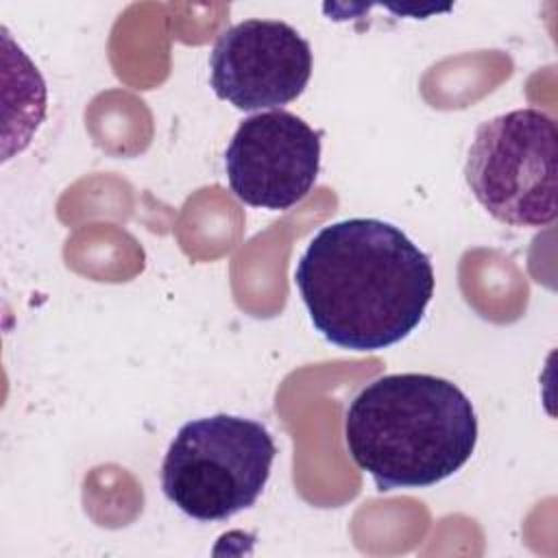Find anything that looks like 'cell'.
I'll use <instances>...</instances> for the list:
<instances>
[{"label": "cell", "mask_w": 558, "mask_h": 558, "mask_svg": "<svg viewBox=\"0 0 558 558\" xmlns=\"http://www.w3.org/2000/svg\"><path fill=\"white\" fill-rule=\"evenodd\" d=\"M464 179L475 201L508 227H547L558 216V129L549 113L523 107L475 129Z\"/></svg>", "instance_id": "4"}, {"label": "cell", "mask_w": 558, "mask_h": 558, "mask_svg": "<svg viewBox=\"0 0 558 558\" xmlns=\"http://www.w3.org/2000/svg\"><path fill=\"white\" fill-rule=\"evenodd\" d=\"M225 168L229 187L242 203L290 209L318 179L320 133L286 109L255 113L235 129Z\"/></svg>", "instance_id": "5"}, {"label": "cell", "mask_w": 558, "mask_h": 558, "mask_svg": "<svg viewBox=\"0 0 558 558\" xmlns=\"http://www.w3.org/2000/svg\"><path fill=\"white\" fill-rule=\"evenodd\" d=\"M434 281L429 257L377 218L323 227L294 270L314 327L349 351H379L408 338L425 316Z\"/></svg>", "instance_id": "1"}, {"label": "cell", "mask_w": 558, "mask_h": 558, "mask_svg": "<svg viewBox=\"0 0 558 558\" xmlns=\"http://www.w3.org/2000/svg\"><path fill=\"white\" fill-rule=\"evenodd\" d=\"M275 456L259 421L235 414L187 421L166 451L161 490L196 521H227L259 499Z\"/></svg>", "instance_id": "3"}, {"label": "cell", "mask_w": 558, "mask_h": 558, "mask_svg": "<svg viewBox=\"0 0 558 558\" xmlns=\"http://www.w3.org/2000/svg\"><path fill=\"white\" fill-rule=\"evenodd\" d=\"M344 442L377 490L427 488L460 471L477 442L469 397L429 373H395L366 384L344 414Z\"/></svg>", "instance_id": "2"}, {"label": "cell", "mask_w": 558, "mask_h": 558, "mask_svg": "<svg viewBox=\"0 0 558 558\" xmlns=\"http://www.w3.org/2000/svg\"><path fill=\"white\" fill-rule=\"evenodd\" d=\"M209 70L214 94L235 109H281L307 87L312 48L286 22L244 20L216 39Z\"/></svg>", "instance_id": "6"}]
</instances>
